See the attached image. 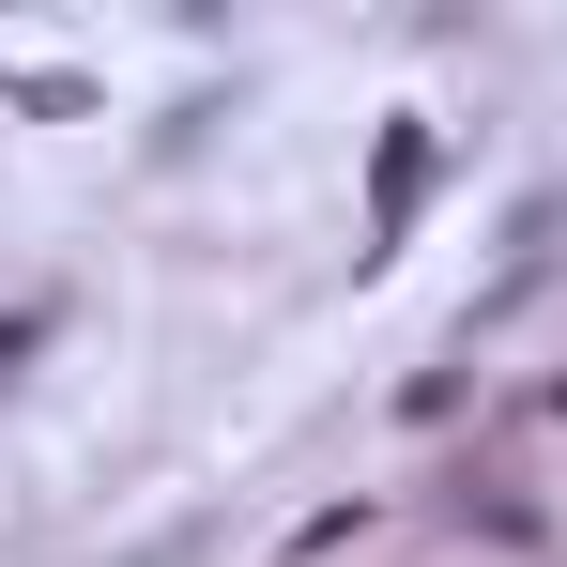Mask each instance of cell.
<instances>
[{"mask_svg":"<svg viewBox=\"0 0 567 567\" xmlns=\"http://www.w3.org/2000/svg\"><path fill=\"white\" fill-rule=\"evenodd\" d=\"M414 185H430V138L399 123V138H383V185H369V230H399V215H414Z\"/></svg>","mask_w":567,"mask_h":567,"instance_id":"1","label":"cell"}]
</instances>
